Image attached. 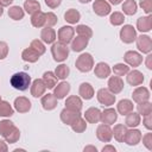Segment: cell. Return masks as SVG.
<instances>
[{
	"mask_svg": "<svg viewBox=\"0 0 152 152\" xmlns=\"http://www.w3.org/2000/svg\"><path fill=\"white\" fill-rule=\"evenodd\" d=\"M8 53V45L6 42H0V59H4L7 57Z\"/></svg>",
	"mask_w": 152,
	"mask_h": 152,
	"instance_id": "obj_51",
	"label": "cell"
},
{
	"mask_svg": "<svg viewBox=\"0 0 152 152\" xmlns=\"http://www.w3.org/2000/svg\"><path fill=\"white\" fill-rule=\"evenodd\" d=\"M2 13H4V10H2V6H0V17L2 15Z\"/></svg>",
	"mask_w": 152,
	"mask_h": 152,
	"instance_id": "obj_61",
	"label": "cell"
},
{
	"mask_svg": "<svg viewBox=\"0 0 152 152\" xmlns=\"http://www.w3.org/2000/svg\"><path fill=\"white\" fill-rule=\"evenodd\" d=\"M10 82L14 89L24 91V90L28 89V87L31 86V77L28 74L20 71V72H15L14 75H12Z\"/></svg>",
	"mask_w": 152,
	"mask_h": 152,
	"instance_id": "obj_1",
	"label": "cell"
},
{
	"mask_svg": "<svg viewBox=\"0 0 152 152\" xmlns=\"http://www.w3.org/2000/svg\"><path fill=\"white\" fill-rule=\"evenodd\" d=\"M146 66H147V69H152V55H151V52L150 53H147V57H146Z\"/></svg>",
	"mask_w": 152,
	"mask_h": 152,
	"instance_id": "obj_54",
	"label": "cell"
},
{
	"mask_svg": "<svg viewBox=\"0 0 152 152\" xmlns=\"http://www.w3.org/2000/svg\"><path fill=\"white\" fill-rule=\"evenodd\" d=\"M128 71H129V66L127 64H124V63H118V64H115L113 66V72L116 76H124Z\"/></svg>",
	"mask_w": 152,
	"mask_h": 152,
	"instance_id": "obj_46",
	"label": "cell"
},
{
	"mask_svg": "<svg viewBox=\"0 0 152 152\" xmlns=\"http://www.w3.org/2000/svg\"><path fill=\"white\" fill-rule=\"evenodd\" d=\"M81 4H87V2H90L91 0H78Z\"/></svg>",
	"mask_w": 152,
	"mask_h": 152,
	"instance_id": "obj_60",
	"label": "cell"
},
{
	"mask_svg": "<svg viewBox=\"0 0 152 152\" xmlns=\"http://www.w3.org/2000/svg\"><path fill=\"white\" fill-rule=\"evenodd\" d=\"M118 112L121 114V115H126L128 114L129 112L133 110V102L128 99H124V100H120L119 103H118Z\"/></svg>",
	"mask_w": 152,
	"mask_h": 152,
	"instance_id": "obj_29",
	"label": "cell"
},
{
	"mask_svg": "<svg viewBox=\"0 0 152 152\" xmlns=\"http://www.w3.org/2000/svg\"><path fill=\"white\" fill-rule=\"evenodd\" d=\"M126 131H127V127H126L125 125H121V124L115 125V126H114V128L112 129L114 139H115L116 141H119V142H124Z\"/></svg>",
	"mask_w": 152,
	"mask_h": 152,
	"instance_id": "obj_31",
	"label": "cell"
},
{
	"mask_svg": "<svg viewBox=\"0 0 152 152\" xmlns=\"http://www.w3.org/2000/svg\"><path fill=\"white\" fill-rule=\"evenodd\" d=\"M8 151V146L5 141L0 140V152H7Z\"/></svg>",
	"mask_w": 152,
	"mask_h": 152,
	"instance_id": "obj_55",
	"label": "cell"
},
{
	"mask_svg": "<svg viewBox=\"0 0 152 152\" xmlns=\"http://www.w3.org/2000/svg\"><path fill=\"white\" fill-rule=\"evenodd\" d=\"M14 108L19 113H27L31 109V102L25 96H19L14 100Z\"/></svg>",
	"mask_w": 152,
	"mask_h": 152,
	"instance_id": "obj_17",
	"label": "cell"
},
{
	"mask_svg": "<svg viewBox=\"0 0 152 152\" xmlns=\"http://www.w3.org/2000/svg\"><path fill=\"white\" fill-rule=\"evenodd\" d=\"M83 151H84V152H88V151H93V152H97V148H96L95 146H91V145H88V146H86V147L83 148Z\"/></svg>",
	"mask_w": 152,
	"mask_h": 152,
	"instance_id": "obj_58",
	"label": "cell"
},
{
	"mask_svg": "<svg viewBox=\"0 0 152 152\" xmlns=\"http://www.w3.org/2000/svg\"><path fill=\"white\" fill-rule=\"evenodd\" d=\"M124 0H109V2L112 4V5H119L120 2H122Z\"/></svg>",
	"mask_w": 152,
	"mask_h": 152,
	"instance_id": "obj_59",
	"label": "cell"
},
{
	"mask_svg": "<svg viewBox=\"0 0 152 152\" xmlns=\"http://www.w3.org/2000/svg\"><path fill=\"white\" fill-rule=\"evenodd\" d=\"M42 80H43V82H44V84L48 89H53L55 86L57 84V77L52 71H45L43 74Z\"/></svg>",
	"mask_w": 152,
	"mask_h": 152,
	"instance_id": "obj_30",
	"label": "cell"
},
{
	"mask_svg": "<svg viewBox=\"0 0 152 152\" xmlns=\"http://www.w3.org/2000/svg\"><path fill=\"white\" fill-rule=\"evenodd\" d=\"M140 140H141V132H140L139 129L131 128V129H127V131H126L124 141H125L127 145H129V146H134V145L139 144Z\"/></svg>",
	"mask_w": 152,
	"mask_h": 152,
	"instance_id": "obj_9",
	"label": "cell"
},
{
	"mask_svg": "<svg viewBox=\"0 0 152 152\" xmlns=\"http://www.w3.org/2000/svg\"><path fill=\"white\" fill-rule=\"evenodd\" d=\"M62 0H45L46 6H49L50 8H57L61 5Z\"/></svg>",
	"mask_w": 152,
	"mask_h": 152,
	"instance_id": "obj_53",
	"label": "cell"
},
{
	"mask_svg": "<svg viewBox=\"0 0 152 152\" xmlns=\"http://www.w3.org/2000/svg\"><path fill=\"white\" fill-rule=\"evenodd\" d=\"M76 32H77V34L78 36H81V37H86V38H91V36H93V31H91V28L89 27V26H87V25H77V27H76Z\"/></svg>",
	"mask_w": 152,
	"mask_h": 152,
	"instance_id": "obj_44",
	"label": "cell"
},
{
	"mask_svg": "<svg viewBox=\"0 0 152 152\" xmlns=\"http://www.w3.org/2000/svg\"><path fill=\"white\" fill-rule=\"evenodd\" d=\"M78 94L81 95L82 99H84V100H90V99H93V96H94V88H93V86H91L90 83L83 82V83L80 86Z\"/></svg>",
	"mask_w": 152,
	"mask_h": 152,
	"instance_id": "obj_26",
	"label": "cell"
},
{
	"mask_svg": "<svg viewBox=\"0 0 152 152\" xmlns=\"http://www.w3.org/2000/svg\"><path fill=\"white\" fill-rule=\"evenodd\" d=\"M30 48H31L32 50H34L39 56H42V55L45 52V46H44L43 42L39 40V39H33V40L31 42V44H30Z\"/></svg>",
	"mask_w": 152,
	"mask_h": 152,
	"instance_id": "obj_45",
	"label": "cell"
},
{
	"mask_svg": "<svg viewBox=\"0 0 152 152\" xmlns=\"http://www.w3.org/2000/svg\"><path fill=\"white\" fill-rule=\"evenodd\" d=\"M81 116L80 112H76V110H71V109H68V108H64L62 109L61 112V120L63 124L65 125H71L76 119H78Z\"/></svg>",
	"mask_w": 152,
	"mask_h": 152,
	"instance_id": "obj_13",
	"label": "cell"
},
{
	"mask_svg": "<svg viewBox=\"0 0 152 152\" xmlns=\"http://www.w3.org/2000/svg\"><path fill=\"white\" fill-rule=\"evenodd\" d=\"M75 34V28L71 26H62L58 30V42L63 43V44H69Z\"/></svg>",
	"mask_w": 152,
	"mask_h": 152,
	"instance_id": "obj_7",
	"label": "cell"
},
{
	"mask_svg": "<svg viewBox=\"0 0 152 152\" xmlns=\"http://www.w3.org/2000/svg\"><path fill=\"white\" fill-rule=\"evenodd\" d=\"M24 10L28 13V14H33L38 11H40V4L36 0H26L24 2Z\"/></svg>",
	"mask_w": 152,
	"mask_h": 152,
	"instance_id": "obj_37",
	"label": "cell"
},
{
	"mask_svg": "<svg viewBox=\"0 0 152 152\" xmlns=\"http://www.w3.org/2000/svg\"><path fill=\"white\" fill-rule=\"evenodd\" d=\"M139 125H140V115L138 113H134L132 110L128 114H126V119H125V126L126 127L134 128Z\"/></svg>",
	"mask_w": 152,
	"mask_h": 152,
	"instance_id": "obj_28",
	"label": "cell"
},
{
	"mask_svg": "<svg viewBox=\"0 0 152 152\" xmlns=\"http://www.w3.org/2000/svg\"><path fill=\"white\" fill-rule=\"evenodd\" d=\"M150 91L146 87H138L137 89H134L133 94H132V97H133V101L137 102V103H140V102H144V101H148L150 100Z\"/></svg>",
	"mask_w": 152,
	"mask_h": 152,
	"instance_id": "obj_15",
	"label": "cell"
},
{
	"mask_svg": "<svg viewBox=\"0 0 152 152\" xmlns=\"http://www.w3.org/2000/svg\"><path fill=\"white\" fill-rule=\"evenodd\" d=\"M137 28L140 32H150L152 28V15L148 14L146 17H140L137 20Z\"/></svg>",
	"mask_w": 152,
	"mask_h": 152,
	"instance_id": "obj_19",
	"label": "cell"
},
{
	"mask_svg": "<svg viewBox=\"0 0 152 152\" xmlns=\"http://www.w3.org/2000/svg\"><path fill=\"white\" fill-rule=\"evenodd\" d=\"M124 59L125 62L129 65V66H133V68H137L139 66L141 63H142V56L137 52V51H127L124 56Z\"/></svg>",
	"mask_w": 152,
	"mask_h": 152,
	"instance_id": "obj_10",
	"label": "cell"
},
{
	"mask_svg": "<svg viewBox=\"0 0 152 152\" xmlns=\"http://www.w3.org/2000/svg\"><path fill=\"white\" fill-rule=\"evenodd\" d=\"M24 14H25V12H24V10L20 6H12L8 10V17L11 19H13V20H20V19H23L24 18Z\"/></svg>",
	"mask_w": 152,
	"mask_h": 152,
	"instance_id": "obj_38",
	"label": "cell"
},
{
	"mask_svg": "<svg viewBox=\"0 0 152 152\" xmlns=\"http://www.w3.org/2000/svg\"><path fill=\"white\" fill-rule=\"evenodd\" d=\"M15 128V125L11 120H2L0 121V135L6 138L13 129Z\"/></svg>",
	"mask_w": 152,
	"mask_h": 152,
	"instance_id": "obj_33",
	"label": "cell"
},
{
	"mask_svg": "<svg viewBox=\"0 0 152 152\" xmlns=\"http://www.w3.org/2000/svg\"><path fill=\"white\" fill-rule=\"evenodd\" d=\"M65 108L71 109V110H76V112H81V109H82V100L76 95H71L65 101Z\"/></svg>",
	"mask_w": 152,
	"mask_h": 152,
	"instance_id": "obj_24",
	"label": "cell"
},
{
	"mask_svg": "<svg viewBox=\"0 0 152 152\" xmlns=\"http://www.w3.org/2000/svg\"><path fill=\"white\" fill-rule=\"evenodd\" d=\"M39 55L34 51V50H32L31 48H27V49H25L23 52H21V58L25 61V62H28V63H34V62H37L38 59H39Z\"/></svg>",
	"mask_w": 152,
	"mask_h": 152,
	"instance_id": "obj_32",
	"label": "cell"
},
{
	"mask_svg": "<svg viewBox=\"0 0 152 152\" xmlns=\"http://www.w3.org/2000/svg\"><path fill=\"white\" fill-rule=\"evenodd\" d=\"M101 118V110L95 107H90L84 113V119L89 124H97Z\"/></svg>",
	"mask_w": 152,
	"mask_h": 152,
	"instance_id": "obj_21",
	"label": "cell"
},
{
	"mask_svg": "<svg viewBox=\"0 0 152 152\" xmlns=\"http://www.w3.org/2000/svg\"><path fill=\"white\" fill-rule=\"evenodd\" d=\"M109 21L112 25L114 26H119V25H122L124 21H125V15L121 13V12H114L110 14L109 17Z\"/></svg>",
	"mask_w": 152,
	"mask_h": 152,
	"instance_id": "obj_43",
	"label": "cell"
},
{
	"mask_svg": "<svg viewBox=\"0 0 152 152\" xmlns=\"http://www.w3.org/2000/svg\"><path fill=\"white\" fill-rule=\"evenodd\" d=\"M118 120V113L114 108H107L103 112H101L100 121L106 125H113Z\"/></svg>",
	"mask_w": 152,
	"mask_h": 152,
	"instance_id": "obj_14",
	"label": "cell"
},
{
	"mask_svg": "<svg viewBox=\"0 0 152 152\" xmlns=\"http://www.w3.org/2000/svg\"><path fill=\"white\" fill-rule=\"evenodd\" d=\"M126 75H127V77H126L127 83L131 84V86L137 87V86H140V84L144 82V75H142V72H140L139 70L128 71Z\"/></svg>",
	"mask_w": 152,
	"mask_h": 152,
	"instance_id": "obj_16",
	"label": "cell"
},
{
	"mask_svg": "<svg viewBox=\"0 0 152 152\" xmlns=\"http://www.w3.org/2000/svg\"><path fill=\"white\" fill-rule=\"evenodd\" d=\"M137 8H138V5H137V2L134 0H126L122 4V11L127 15L135 14L137 13Z\"/></svg>",
	"mask_w": 152,
	"mask_h": 152,
	"instance_id": "obj_36",
	"label": "cell"
},
{
	"mask_svg": "<svg viewBox=\"0 0 152 152\" xmlns=\"http://www.w3.org/2000/svg\"><path fill=\"white\" fill-rule=\"evenodd\" d=\"M13 114H14V109L12 108L10 102L1 100L0 101V116L7 118V116H12Z\"/></svg>",
	"mask_w": 152,
	"mask_h": 152,
	"instance_id": "obj_39",
	"label": "cell"
},
{
	"mask_svg": "<svg viewBox=\"0 0 152 152\" xmlns=\"http://www.w3.org/2000/svg\"><path fill=\"white\" fill-rule=\"evenodd\" d=\"M40 38H42V42H44V43H46V44H52V43H55V40H56V32H55L53 28L45 26V27L42 30Z\"/></svg>",
	"mask_w": 152,
	"mask_h": 152,
	"instance_id": "obj_27",
	"label": "cell"
},
{
	"mask_svg": "<svg viewBox=\"0 0 152 152\" xmlns=\"http://www.w3.org/2000/svg\"><path fill=\"white\" fill-rule=\"evenodd\" d=\"M51 53H52V57L56 62H63L69 56V48L66 44H63L61 42L52 43Z\"/></svg>",
	"mask_w": 152,
	"mask_h": 152,
	"instance_id": "obj_2",
	"label": "cell"
},
{
	"mask_svg": "<svg viewBox=\"0 0 152 152\" xmlns=\"http://www.w3.org/2000/svg\"><path fill=\"white\" fill-rule=\"evenodd\" d=\"M96 137L102 142H109L113 138V132L109 125H106V124L99 125L96 128Z\"/></svg>",
	"mask_w": 152,
	"mask_h": 152,
	"instance_id": "obj_6",
	"label": "cell"
},
{
	"mask_svg": "<svg viewBox=\"0 0 152 152\" xmlns=\"http://www.w3.org/2000/svg\"><path fill=\"white\" fill-rule=\"evenodd\" d=\"M142 124H144V126H145L148 131H151V129H152V114L145 115V116H144V120H142Z\"/></svg>",
	"mask_w": 152,
	"mask_h": 152,
	"instance_id": "obj_52",
	"label": "cell"
},
{
	"mask_svg": "<svg viewBox=\"0 0 152 152\" xmlns=\"http://www.w3.org/2000/svg\"><path fill=\"white\" fill-rule=\"evenodd\" d=\"M64 19L69 23V24H76L78 23V20L81 19V14L75 8H70L64 13Z\"/></svg>",
	"mask_w": 152,
	"mask_h": 152,
	"instance_id": "obj_35",
	"label": "cell"
},
{
	"mask_svg": "<svg viewBox=\"0 0 152 152\" xmlns=\"http://www.w3.org/2000/svg\"><path fill=\"white\" fill-rule=\"evenodd\" d=\"M108 151H110V152H115L116 150H115V147L112 146V145H106V146L102 148V152H108Z\"/></svg>",
	"mask_w": 152,
	"mask_h": 152,
	"instance_id": "obj_56",
	"label": "cell"
},
{
	"mask_svg": "<svg viewBox=\"0 0 152 152\" xmlns=\"http://www.w3.org/2000/svg\"><path fill=\"white\" fill-rule=\"evenodd\" d=\"M77 70H80L81 72H88L93 69L94 66V58L91 57L90 53L86 52V53H82L77 57L76 59V63H75Z\"/></svg>",
	"mask_w": 152,
	"mask_h": 152,
	"instance_id": "obj_3",
	"label": "cell"
},
{
	"mask_svg": "<svg viewBox=\"0 0 152 152\" xmlns=\"http://www.w3.org/2000/svg\"><path fill=\"white\" fill-rule=\"evenodd\" d=\"M19 138H20V131H19V128L15 127V128L5 138V140H6V142L14 144V142H17V141L19 140Z\"/></svg>",
	"mask_w": 152,
	"mask_h": 152,
	"instance_id": "obj_47",
	"label": "cell"
},
{
	"mask_svg": "<svg viewBox=\"0 0 152 152\" xmlns=\"http://www.w3.org/2000/svg\"><path fill=\"white\" fill-rule=\"evenodd\" d=\"M93 10L100 17H104V15L109 14L112 11L110 5L106 0H95L93 4Z\"/></svg>",
	"mask_w": 152,
	"mask_h": 152,
	"instance_id": "obj_11",
	"label": "cell"
},
{
	"mask_svg": "<svg viewBox=\"0 0 152 152\" xmlns=\"http://www.w3.org/2000/svg\"><path fill=\"white\" fill-rule=\"evenodd\" d=\"M31 24L34 27L45 26V13H43L42 11H38V12L33 13L32 17H31Z\"/></svg>",
	"mask_w": 152,
	"mask_h": 152,
	"instance_id": "obj_34",
	"label": "cell"
},
{
	"mask_svg": "<svg viewBox=\"0 0 152 152\" xmlns=\"http://www.w3.org/2000/svg\"><path fill=\"white\" fill-rule=\"evenodd\" d=\"M88 42H89L88 38L78 36V37H76L71 40V50L75 51V52H81L82 50H84L87 48Z\"/></svg>",
	"mask_w": 152,
	"mask_h": 152,
	"instance_id": "obj_23",
	"label": "cell"
},
{
	"mask_svg": "<svg viewBox=\"0 0 152 152\" xmlns=\"http://www.w3.org/2000/svg\"><path fill=\"white\" fill-rule=\"evenodd\" d=\"M107 86H108V90L115 95V94H119V93L122 91V89H124V81L121 80L120 76H112V77H109Z\"/></svg>",
	"mask_w": 152,
	"mask_h": 152,
	"instance_id": "obj_12",
	"label": "cell"
},
{
	"mask_svg": "<svg viewBox=\"0 0 152 152\" xmlns=\"http://www.w3.org/2000/svg\"><path fill=\"white\" fill-rule=\"evenodd\" d=\"M57 24V15L52 12L45 13V26L46 27H52Z\"/></svg>",
	"mask_w": 152,
	"mask_h": 152,
	"instance_id": "obj_48",
	"label": "cell"
},
{
	"mask_svg": "<svg viewBox=\"0 0 152 152\" xmlns=\"http://www.w3.org/2000/svg\"><path fill=\"white\" fill-rule=\"evenodd\" d=\"M140 7L147 14H150L152 12V0H140Z\"/></svg>",
	"mask_w": 152,
	"mask_h": 152,
	"instance_id": "obj_49",
	"label": "cell"
},
{
	"mask_svg": "<svg viewBox=\"0 0 152 152\" xmlns=\"http://www.w3.org/2000/svg\"><path fill=\"white\" fill-rule=\"evenodd\" d=\"M70 126H71V128H72L74 132H76V133H82V132H84L86 128H87V122H86V119H83L82 116H80V118L76 119Z\"/></svg>",
	"mask_w": 152,
	"mask_h": 152,
	"instance_id": "obj_40",
	"label": "cell"
},
{
	"mask_svg": "<svg viewBox=\"0 0 152 152\" xmlns=\"http://www.w3.org/2000/svg\"><path fill=\"white\" fill-rule=\"evenodd\" d=\"M137 110H138V114L139 115H142V116H145L147 114H151L152 113V103L148 102V101L140 102L137 106Z\"/></svg>",
	"mask_w": 152,
	"mask_h": 152,
	"instance_id": "obj_41",
	"label": "cell"
},
{
	"mask_svg": "<svg viewBox=\"0 0 152 152\" xmlns=\"http://www.w3.org/2000/svg\"><path fill=\"white\" fill-rule=\"evenodd\" d=\"M45 90H46V87H45L43 80L37 78L32 82V84H31V95L33 97H40L42 95H44Z\"/></svg>",
	"mask_w": 152,
	"mask_h": 152,
	"instance_id": "obj_18",
	"label": "cell"
},
{
	"mask_svg": "<svg viewBox=\"0 0 152 152\" xmlns=\"http://www.w3.org/2000/svg\"><path fill=\"white\" fill-rule=\"evenodd\" d=\"M12 2H13V0H0V6L7 7V6H10Z\"/></svg>",
	"mask_w": 152,
	"mask_h": 152,
	"instance_id": "obj_57",
	"label": "cell"
},
{
	"mask_svg": "<svg viewBox=\"0 0 152 152\" xmlns=\"http://www.w3.org/2000/svg\"><path fill=\"white\" fill-rule=\"evenodd\" d=\"M110 66L104 63V62H100L95 65V69H94V72H95V76H97L99 78H107L109 75H110Z\"/></svg>",
	"mask_w": 152,
	"mask_h": 152,
	"instance_id": "obj_22",
	"label": "cell"
},
{
	"mask_svg": "<svg viewBox=\"0 0 152 152\" xmlns=\"http://www.w3.org/2000/svg\"><path fill=\"white\" fill-rule=\"evenodd\" d=\"M0 101H1V96H0Z\"/></svg>",
	"mask_w": 152,
	"mask_h": 152,
	"instance_id": "obj_62",
	"label": "cell"
},
{
	"mask_svg": "<svg viewBox=\"0 0 152 152\" xmlns=\"http://www.w3.org/2000/svg\"><path fill=\"white\" fill-rule=\"evenodd\" d=\"M142 144L147 150H152V133H146L142 137Z\"/></svg>",
	"mask_w": 152,
	"mask_h": 152,
	"instance_id": "obj_50",
	"label": "cell"
},
{
	"mask_svg": "<svg viewBox=\"0 0 152 152\" xmlns=\"http://www.w3.org/2000/svg\"><path fill=\"white\" fill-rule=\"evenodd\" d=\"M137 38V31L132 25H124V27L120 30V39L126 43L131 44Z\"/></svg>",
	"mask_w": 152,
	"mask_h": 152,
	"instance_id": "obj_4",
	"label": "cell"
},
{
	"mask_svg": "<svg viewBox=\"0 0 152 152\" xmlns=\"http://www.w3.org/2000/svg\"><path fill=\"white\" fill-rule=\"evenodd\" d=\"M137 40V48L142 53H150L152 51V40L151 37L147 34H141L135 38Z\"/></svg>",
	"mask_w": 152,
	"mask_h": 152,
	"instance_id": "obj_5",
	"label": "cell"
},
{
	"mask_svg": "<svg viewBox=\"0 0 152 152\" xmlns=\"http://www.w3.org/2000/svg\"><path fill=\"white\" fill-rule=\"evenodd\" d=\"M42 106L45 110H52L57 107V99L53 94H46L42 97Z\"/></svg>",
	"mask_w": 152,
	"mask_h": 152,
	"instance_id": "obj_25",
	"label": "cell"
},
{
	"mask_svg": "<svg viewBox=\"0 0 152 152\" xmlns=\"http://www.w3.org/2000/svg\"><path fill=\"white\" fill-rule=\"evenodd\" d=\"M97 101L104 106H112L115 102V95L106 88H101L97 91Z\"/></svg>",
	"mask_w": 152,
	"mask_h": 152,
	"instance_id": "obj_8",
	"label": "cell"
},
{
	"mask_svg": "<svg viewBox=\"0 0 152 152\" xmlns=\"http://www.w3.org/2000/svg\"><path fill=\"white\" fill-rule=\"evenodd\" d=\"M69 72H70V69H69V66L65 65V64L58 65V66L56 68V70H55V75H56V77L59 78V80H65V78L69 76Z\"/></svg>",
	"mask_w": 152,
	"mask_h": 152,
	"instance_id": "obj_42",
	"label": "cell"
},
{
	"mask_svg": "<svg viewBox=\"0 0 152 152\" xmlns=\"http://www.w3.org/2000/svg\"><path fill=\"white\" fill-rule=\"evenodd\" d=\"M70 91V84L68 82H61L57 84V87L53 88V95L56 96L57 100H61V99H64Z\"/></svg>",
	"mask_w": 152,
	"mask_h": 152,
	"instance_id": "obj_20",
	"label": "cell"
}]
</instances>
